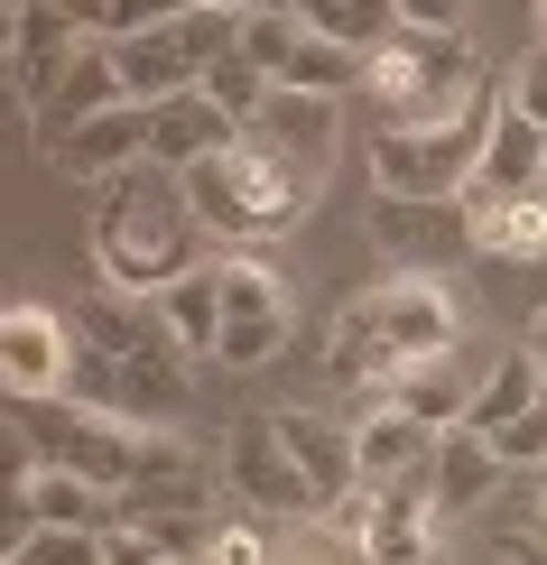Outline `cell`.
Instances as JSON below:
<instances>
[{
  "label": "cell",
  "instance_id": "277c9868",
  "mask_svg": "<svg viewBox=\"0 0 547 565\" xmlns=\"http://www.w3.org/2000/svg\"><path fill=\"white\" fill-rule=\"evenodd\" d=\"M186 195H196V223L213 232V242L260 250V242H278V232H297L306 214H316L325 177L316 168H288V158L260 149V139H232L223 158L186 168Z\"/></svg>",
  "mask_w": 547,
  "mask_h": 565
},
{
  "label": "cell",
  "instance_id": "f35d334b",
  "mask_svg": "<svg viewBox=\"0 0 547 565\" xmlns=\"http://www.w3.org/2000/svg\"><path fill=\"white\" fill-rule=\"evenodd\" d=\"M46 10H65V19H84V29H103V19H112V0H46Z\"/></svg>",
  "mask_w": 547,
  "mask_h": 565
},
{
  "label": "cell",
  "instance_id": "74e56055",
  "mask_svg": "<svg viewBox=\"0 0 547 565\" xmlns=\"http://www.w3.org/2000/svg\"><path fill=\"white\" fill-rule=\"evenodd\" d=\"M464 10H473V0H399V29H464Z\"/></svg>",
  "mask_w": 547,
  "mask_h": 565
},
{
  "label": "cell",
  "instance_id": "d4e9b609",
  "mask_svg": "<svg viewBox=\"0 0 547 565\" xmlns=\"http://www.w3.org/2000/svg\"><path fill=\"white\" fill-rule=\"evenodd\" d=\"M538 398H547L538 352H529V343H511V352H492V381H483V398H473L464 427H473V436H502L511 417H529V408H538Z\"/></svg>",
  "mask_w": 547,
  "mask_h": 565
},
{
  "label": "cell",
  "instance_id": "7402d4cb",
  "mask_svg": "<svg viewBox=\"0 0 547 565\" xmlns=\"http://www.w3.org/2000/svg\"><path fill=\"white\" fill-rule=\"evenodd\" d=\"M112 103H130L122 65H112V38H84L75 65H65V84L46 93V111H38V149H46V139H65L75 121H93V111H112Z\"/></svg>",
  "mask_w": 547,
  "mask_h": 565
},
{
  "label": "cell",
  "instance_id": "b9f144b4",
  "mask_svg": "<svg viewBox=\"0 0 547 565\" xmlns=\"http://www.w3.org/2000/svg\"><path fill=\"white\" fill-rule=\"evenodd\" d=\"M204 10H232V19H251V10H260V0H204Z\"/></svg>",
  "mask_w": 547,
  "mask_h": 565
},
{
  "label": "cell",
  "instance_id": "ba28073f",
  "mask_svg": "<svg viewBox=\"0 0 547 565\" xmlns=\"http://www.w3.org/2000/svg\"><path fill=\"white\" fill-rule=\"evenodd\" d=\"M213 306H223V334H213V362L223 371H260L297 324V288L278 269H260L251 250L213 260Z\"/></svg>",
  "mask_w": 547,
  "mask_h": 565
},
{
  "label": "cell",
  "instance_id": "8d00e7d4",
  "mask_svg": "<svg viewBox=\"0 0 547 565\" xmlns=\"http://www.w3.org/2000/svg\"><path fill=\"white\" fill-rule=\"evenodd\" d=\"M492 445H502V463H529V473H538V463H547V398H538L529 417H511Z\"/></svg>",
  "mask_w": 547,
  "mask_h": 565
},
{
  "label": "cell",
  "instance_id": "8992f818",
  "mask_svg": "<svg viewBox=\"0 0 547 565\" xmlns=\"http://www.w3.org/2000/svg\"><path fill=\"white\" fill-rule=\"evenodd\" d=\"M492 65L473 56L464 29H399L380 38L362 56V103H371V130H409V121H436V111H455L473 84H483Z\"/></svg>",
  "mask_w": 547,
  "mask_h": 565
},
{
  "label": "cell",
  "instance_id": "f546056e",
  "mask_svg": "<svg viewBox=\"0 0 547 565\" xmlns=\"http://www.w3.org/2000/svg\"><path fill=\"white\" fill-rule=\"evenodd\" d=\"M297 46H306V10H288V0H260V10L242 19V56L260 65V75H288V56H297Z\"/></svg>",
  "mask_w": 547,
  "mask_h": 565
},
{
  "label": "cell",
  "instance_id": "f1b7e54d",
  "mask_svg": "<svg viewBox=\"0 0 547 565\" xmlns=\"http://www.w3.org/2000/svg\"><path fill=\"white\" fill-rule=\"evenodd\" d=\"M158 316L177 324V343L196 352V362H213V334H223V306H213V260H204L196 278H177V288L158 297Z\"/></svg>",
  "mask_w": 547,
  "mask_h": 565
},
{
  "label": "cell",
  "instance_id": "3957f363",
  "mask_svg": "<svg viewBox=\"0 0 547 565\" xmlns=\"http://www.w3.org/2000/svg\"><path fill=\"white\" fill-rule=\"evenodd\" d=\"M464 343V306L455 278H427V269H390L380 288H362L335 316V343H325V371L344 390H390L409 362L427 352H455Z\"/></svg>",
  "mask_w": 547,
  "mask_h": 565
},
{
  "label": "cell",
  "instance_id": "ac0fdd59",
  "mask_svg": "<svg viewBox=\"0 0 547 565\" xmlns=\"http://www.w3.org/2000/svg\"><path fill=\"white\" fill-rule=\"evenodd\" d=\"M232 139H242V121H232V111L213 103L204 84L149 111V158H158V168H177V177H186V168H204V158H223Z\"/></svg>",
  "mask_w": 547,
  "mask_h": 565
},
{
  "label": "cell",
  "instance_id": "7c38bea8",
  "mask_svg": "<svg viewBox=\"0 0 547 565\" xmlns=\"http://www.w3.org/2000/svg\"><path fill=\"white\" fill-rule=\"evenodd\" d=\"M75 362H84V324H65L56 306L19 297L0 316V371H10V398H65L75 390Z\"/></svg>",
  "mask_w": 547,
  "mask_h": 565
},
{
  "label": "cell",
  "instance_id": "4dcf8cb0",
  "mask_svg": "<svg viewBox=\"0 0 547 565\" xmlns=\"http://www.w3.org/2000/svg\"><path fill=\"white\" fill-rule=\"evenodd\" d=\"M196 565H278V520H260V510H242V520H213V537H204Z\"/></svg>",
  "mask_w": 547,
  "mask_h": 565
},
{
  "label": "cell",
  "instance_id": "5b68a950",
  "mask_svg": "<svg viewBox=\"0 0 547 565\" xmlns=\"http://www.w3.org/2000/svg\"><path fill=\"white\" fill-rule=\"evenodd\" d=\"M149 436L158 427H130V417L93 408V398H10V473L29 463H56V473H84L103 491H130L139 463H149Z\"/></svg>",
  "mask_w": 547,
  "mask_h": 565
},
{
  "label": "cell",
  "instance_id": "8fae6325",
  "mask_svg": "<svg viewBox=\"0 0 547 565\" xmlns=\"http://www.w3.org/2000/svg\"><path fill=\"white\" fill-rule=\"evenodd\" d=\"M10 10V38H0V65H10V103L46 111V93L65 84V65H75V46L84 38H103V29H84V19H65V10H46V0H0Z\"/></svg>",
  "mask_w": 547,
  "mask_h": 565
},
{
  "label": "cell",
  "instance_id": "d6986e66",
  "mask_svg": "<svg viewBox=\"0 0 547 565\" xmlns=\"http://www.w3.org/2000/svg\"><path fill=\"white\" fill-rule=\"evenodd\" d=\"M538 177H547V130L529 121V111H511V103H502V121H492V139H483V168L464 177V204L538 195Z\"/></svg>",
  "mask_w": 547,
  "mask_h": 565
},
{
  "label": "cell",
  "instance_id": "7bdbcfd3",
  "mask_svg": "<svg viewBox=\"0 0 547 565\" xmlns=\"http://www.w3.org/2000/svg\"><path fill=\"white\" fill-rule=\"evenodd\" d=\"M529 19H538V38H547V0H529Z\"/></svg>",
  "mask_w": 547,
  "mask_h": 565
},
{
  "label": "cell",
  "instance_id": "9c48e42d",
  "mask_svg": "<svg viewBox=\"0 0 547 565\" xmlns=\"http://www.w3.org/2000/svg\"><path fill=\"white\" fill-rule=\"evenodd\" d=\"M371 250L390 269H427L455 278L473 260V214L464 195H371Z\"/></svg>",
  "mask_w": 547,
  "mask_h": 565
},
{
  "label": "cell",
  "instance_id": "cb8c5ba5",
  "mask_svg": "<svg viewBox=\"0 0 547 565\" xmlns=\"http://www.w3.org/2000/svg\"><path fill=\"white\" fill-rule=\"evenodd\" d=\"M473 214V260L538 269L547 260V195H502V204H464Z\"/></svg>",
  "mask_w": 547,
  "mask_h": 565
},
{
  "label": "cell",
  "instance_id": "7dc6e473",
  "mask_svg": "<svg viewBox=\"0 0 547 565\" xmlns=\"http://www.w3.org/2000/svg\"><path fill=\"white\" fill-rule=\"evenodd\" d=\"M538 278H547V260H538Z\"/></svg>",
  "mask_w": 547,
  "mask_h": 565
},
{
  "label": "cell",
  "instance_id": "7a4b0ae2",
  "mask_svg": "<svg viewBox=\"0 0 547 565\" xmlns=\"http://www.w3.org/2000/svg\"><path fill=\"white\" fill-rule=\"evenodd\" d=\"M204 242H213V232L196 223L186 177L158 168V158H139L130 177L93 185V269H103V288H122V297H168L177 278L204 269Z\"/></svg>",
  "mask_w": 547,
  "mask_h": 565
},
{
  "label": "cell",
  "instance_id": "e0dca14e",
  "mask_svg": "<svg viewBox=\"0 0 547 565\" xmlns=\"http://www.w3.org/2000/svg\"><path fill=\"white\" fill-rule=\"evenodd\" d=\"M270 417H278V436H288L297 473L316 482V501L344 510L353 491H362V473H353V417H325V408H270Z\"/></svg>",
  "mask_w": 547,
  "mask_h": 565
},
{
  "label": "cell",
  "instance_id": "ffe728a7",
  "mask_svg": "<svg viewBox=\"0 0 547 565\" xmlns=\"http://www.w3.org/2000/svg\"><path fill=\"white\" fill-rule=\"evenodd\" d=\"M242 139H260V149H278L288 168H316V177H325V168H335V103H325V93H288V84H278Z\"/></svg>",
  "mask_w": 547,
  "mask_h": 565
},
{
  "label": "cell",
  "instance_id": "603a6c76",
  "mask_svg": "<svg viewBox=\"0 0 547 565\" xmlns=\"http://www.w3.org/2000/svg\"><path fill=\"white\" fill-rule=\"evenodd\" d=\"M502 473H511V463H502V445H492V436H473V427H445L436 436V510H445V520L483 510L492 491H502Z\"/></svg>",
  "mask_w": 547,
  "mask_h": 565
},
{
  "label": "cell",
  "instance_id": "ab89813d",
  "mask_svg": "<svg viewBox=\"0 0 547 565\" xmlns=\"http://www.w3.org/2000/svg\"><path fill=\"white\" fill-rule=\"evenodd\" d=\"M519 343H529V352H538V371H547V306L529 316V334H519Z\"/></svg>",
  "mask_w": 547,
  "mask_h": 565
},
{
  "label": "cell",
  "instance_id": "4316f807",
  "mask_svg": "<svg viewBox=\"0 0 547 565\" xmlns=\"http://www.w3.org/2000/svg\"><path fill=\"white\" fill-rule=\"evenodd\" d=\"M278 565H380V556L362 547V529H344L335 510H316V520L278 529Z\"/></svg>",
  "mask_w": 547,
  "mask_h": 565
},
{
  "label": "cell",
  "instance_id": "d6a6232c",
  "mask_svg": "<svg viewBox=\"0 0 547 565\" xmlns=\"http://www.w3.org/2000/svg\"><path fill=\"white\" fill-rule=\"evenodd\" d=\"M10 565H103V529H29Z\"/></svg>",
  "mask_w": 547,
  "mask_h": 565
},
{
  "label": "cell",
  "instance_id": "6da1fadb",
  "mask_svg": "<svg viewBox=\"0 0 547 565\" xmlns=\"http://www.w3.org/2000/svg\"><path fill=\"white\" fill-rule=\"evenodd\" d=\"M84 362H75V398L130 417V427H177L196 398V352L177 343V324L158 316V297H122L103 288L84 306Z\"/></svg>",
  "mask_w": 547,
  "mask_h": 565
},
{
  "label": "cell",
  "instance_id": "836d02e7",
  "mask_svg": "<svg viewBox=\"0 0 547 565\" xmlns=\"http://www.w3.org/2000/svg\"><path fill=\"white\" fill-rule=\"evenodd\" d=\"M473 565H547V520H519V529H492Z\"/></svg>",
  "mask_w": 547,
  "mask_h": 565
},
{
  "label": "cell",
  "instance_id": "52a82bcc",
  "mask_svg": "<svg viewBox=\"0 0 547 565\" xmlns=\"http://www.w3.org/2000/svg\"><path fill=\"white\" fill-rule=\"evenodd\" d=\"M502 121V84H473L455 111L409 130H371V195H464V177L483 168V139Z\"/></svg>",
  "mask_w": 547,
  "mask_h": 565
},
{
  "label": "cell",
  "instance_id": "1f68e13d",
  "mask_svg": "<svg viewBox=\"0 0 547 565\" xmlns=\"http://www.w3.org/2000/svg\"><path fill=\"white\" fill-rule=\"evenodd\" d=\"M204 93H213V103H223V111H232V121H242V130H251V121H260V103H270V93H278V84H270V75H260V65L242 56V46H232V56H213V65H204Z\"/></svg>",
  "mask_w": 547,
  "mask_h": 565
},
{
  "label": "cell",
  "instance_id": "60d3db41",
  "mask_svg": "<svg viewBox=\"0 0 547 565\" xmlns=\"http://www.w3.org/2000/svg\"><path fill=\"white\" fill-rule=\"evenodd\" d=\"M399 565H455V547H445V537H436V547H427V556H399Z\"/></svg>",
  "mask_w": 547,
  "mask_h": 565
},
{
  "label": "cell",
  "instance_id": "e575fe53",
  "mask_svg": "<svg viewBox=\"0 0 547 565\" xmlns=\"http://www.w3.org/2000/svg\"><path fill=\"white\" fill-rule=\"evenodd\" d=\"M186 10H196V0H112L103 38H139V29H177Z\"/></svg>",
  "mask_w": 547,
  "mask_h": 565
},
{
  "label": "cell",
  "instance_id": "d590c367",
  "mask_svg": "<svg viewBox=\"0 0 547 565\" xmlns=\"http://www.w3.org/2000/svg\"><path fill=\"white\" fill-rule=\"evenodd\" d=\"M511 111H529V121L547 130V38L529 46V56L511 65Z\"/></svg>",
  "mask_w": 547,
  "mask_h": 565
},
{
  "label": "cell",
  "instance_id": "44dd1931",
  "mask_svg": "<svg viewBox=\"0 0 547 565\" xmlns=\"http://www.w3.org/2000/svg\"><path fill=\"white\" fill-rule=\"evenodd\" d=\"M112 65H122V93H130V103H149V111L204 84L196 46H186L177 29H139V38H112Z\"/></svg>",
  "mask_w": 547,
  "mask_h": 565
},
{
  "label": "cell",
  "instance_id": "5bb4252c",
  "mask_svg": "<svg viewBox=\"0 0 547 565\" xmlns=\"http://www.w3.org/2000/svg\"><path fill=\"white\" fill-rule=\"evenodd\" d=\"M139 158H149V103H112V111H93V121H75L65 139H46V168L84 177V185L130 177Z\"/></svg>",
  "mask_w": 547,
  "mask_h": 565
},
{
  "label": "cell",
  "instance_id": "ee69618b",
  "mask_svg": "<svg viewBox=\"0 0 547 565\" xmlns=\"http://www.w3.org/2000/svg\"><path fill=\"white\" fill-rule=\"evenodd\" d=\"M538 520H547V463H538Z\"/></svg>",
  "mask_w": 547,
  "mask_h": 565
},
{
  "label": "cell",
  "instance_id": "30bf717a",
  "mask_svg": "<svg viewBox=\"0 0 547 565\" xmlns=\"http://www.w3.org/2000/svg\"><path fill=\"white\" fill-rule=\"evenodd\" d=\"M223 482L242 491V510H260V520H316V482L297 473V455H288V436H278V417H232L223 427Z\"/></svg>",
  "mask_w": 547,
  "mask_h": 565
},
{
  "label": "cell",
  "instance_id": "9a60e30c",
  "mask_svg": "<svg viewBox=\"0 0 547 565\" xmlns=\"http://www.w3.org/2000/svg\"><path fill=\"white\" fill-rule=\"evenodd\" d=\"M483 381H492V352H473V343H455V352H427V362H409L390 390V408H409V417H427V427H464L473 417V398H483Z\"/></svg>",
  "mask_w": 547,
  "mask_h": 565
},
{
  "label": "cell",
  "instance_id": "484cf974",
  "mask_svg": "<svg viewBox=\"0 0 547 565\" xmlns=\"http://www.w3.org/2000/svg\"><path fill=\"white\" fill-rule=\"evenodd\" d=\"M306 29L353 46V56H371L380 38H399V0H306Z\"/></svg>",
  "mask_w": 547,
  "mask_h": 565
},
{
  "label": "cell",
  "instance_id": "2e32d148",
  "mask_svg": "<svg viewBox=\"0 0 547 565\" xmlns=\"http://www.w3.org/2000/svg\"><path fill=\"white\" fill-rule=\"evenodd\" d=\"M427 463H436V427L409 417V408H390V398L371 390V408H353V473H362V491L409 482V473H427Z\"/></svg>",
  "mask_w": 547,
  "mask_h": 565
},
{
  "label": "cell",
  "instance_id": "f6af8a7d",
  "mask_svg": "<svg viewBox=\"0 0 547 565\" xmlns=\"http://www.w3.org/2000/svg\"><path fill=\"white\" fill-rule=\"evenodd\" d=\"M288 10H306V0H288Z\"/></svg>",
  "mask_w": 547,
  "mask_h": 565
},
{
  "label": "cell",
  "instance_id": "bcb514c9",
  "mask_svg": "<svg viewBox=\"0 0 547 565\" xmlns=\"http://www.w3.org/2000/svg\"><path fill=\"white\" fill-rule=\"evenodd\" d=\"M538 195H547V177H538Z\"/></svg>",
  "mask_w": 547,
  "mask_h": 565
},
{
  "label": "cell",
  "instance_id": "83f0119b",
  "mask_svg": "<svg viewBox=\"0 0 547 565\" xmlns=\"http://www.w3.org/2000/svg\"><path fill=\"white\" fill-rule=\"evenodd\" d=\"M278 84H288V93H325V103H344V93H362V56L306 29V46L288 56V75H278Z\"/></svg>",
  "mask_w": 547,
  "mask_h": 565
},
{
  "label": "cell",
  "instance_id": "4fadbf2b",
  "mask_svg": "<svg viewBox=\"0 0 547 565\" xmlns=\"http://www.w3.org/2000/svg\"><path fill=\"white\" fill-rule=\"evenodd\" d=\"M10 547L29 529H112L122 520V491L84 482V473H56V463H29V473H10Z\"/></svg>",
  "mask_w": 547,
  "mask_h": 565
}]
</instances>
